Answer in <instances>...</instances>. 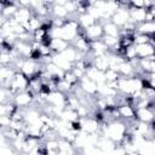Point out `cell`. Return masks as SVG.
I'll return each mask as SVG.
<instances>
[{
  "label": "cell",
  "instance_id": "obj_1",
  "mask_svg": "<svg viewBox=\"0 0 155 155\" xmlns=\"http://www.w3.org/2000/svg\"><path fill=\"white\" fill-rule=\"evenodd\" d=\"M85 36L91 40V41H96V40H102L104 36V30H103V24L99 22H96L93 25L88 27L87 29H85Z\"/></svg>",
  "mask_w": 155,
  "mask_h": 155
},
{
  "label": "cell",
  "instance_id": "obj_2",
  "mask_svg": "<svg viewBox=\"0 0 155 155\" xmlns=\"http://www.w3.org/2000/svg\"><path fill=\"white\" fill-rule=\"evenodd\" d=\"M110 21L114 24H116L119 28H122L130 21V10L128 8H124V7H119L115 11V13L113 15Z\"/></svg>",
  "mask_w": 155,
  "mask_h": 155
},
{
  "label": "cell",
  "instance_id": "obj_3",
  "mask_svg": "<svg viewBox=\"0 0 155 155\" xmlns=\"http://www.w3.org/2000/svg\"><path fill=\"white\" fill-rule=\"evenodd\" d=\"M136 51H137L138 59L149 58L155 54V44L148 42V44H143V45H136Z\"/></svg>",
  "mask_w": 155,
  "mask_h": 155
},
{
  "label": "cell",
  "instance_id": "obj_4",
  "mask_svg": "<svg viewBox=\"0 0 155 155\" xmlns=\"http://www.w3.org/2000/svg\"><path fill=\"white\" fill-rule=\"evenodd\" d=\"M34 13H33V11H31V8L30 7H19L18 6V10H17V12L15 13V16L12 17V19L16 22V23H18V24H25L30 18H31V16H33Z\"/></svg>",
  "mask_w": 155,
  "mask_h": 155
},
{
  "label": "cell",
  "instance_id": "obj_5",
  "mask_svg": "<svg viewBox=\"0 0 155 155\" xmlns=\"http://www.w3.org/2000/svg\"><path fill=\"white\" fill-rule=\"evenodd\" d=\"M80 87L88 96H97L98 94V85L87 76H84L80 80Z\"/></svg>",
  "mask_w": 155,
  "mask_h": 155
},
{
  "label": "cell",
  "instance_id": "obj_6",
  "mask_svg": "<svg viewBox=\"0 0 155 155\" xmlns=\"http://www.w3.org/2000/svg\"><path fill=\"white\" fill-rule=\"evenodd\" d=\"M48 46H50V48L52 50V52H53L54 54H59V53L64 52V51L70 46V44H69L68 41L61 39V38H52Z\"/></svg>",
  "mask_w": 155,
  "mask_h": 155
},
{
  "label": "cell",
  "instance_id": "obj_7",
  "mask_svg": "<svg viewBox=\"0 0 155 155\" xmlns=\"http://www.w3.org/2000/svg\"><path fill=\"white\" fill-rule=\"evenodd\" d=\"M117 111L120 115V119L124 121H128V120H133L136 119V109L128 104H124L117 107Z\"/></svg>",
  "mask_w": 155,
  "mask_h": 155
},
{
  "label": "cell",
  "instance_id": "obj_8",
  "mask_svg": "<svg viewBox=\"0 0 155 155\" xmlns=\"http://www.w3.org/2000/svg\"><path fill=\"white\" fill-rule=\"evenodd\" d=\"M51 17L59 18V19H68L69 12L67 11L64 5H61V4H57L56 1H53V5L51 7Z\"/></svg>",
  "mask_w": 155,
  "mask_h": 155
},
{
  "label": "cell",
  "instance_id": "obj_9",
  "mask_svg": "<svg viewBox=\"0 0 155 155\" xmlns=\"http://www.w3.org/2000/svg\"><path fill=\"white\" fill-rule=\"evenodd\" d=\"M136 119H137L138 121L150 124V122L155 119V113H154V110H151V109H149V108L137 109V110H136Z\"/></svg>",
  "mask_w": 155,
  "mask_h": 155
},
{
  "label": "cell",
  "instance_id": "obj_10",
  "mask_svg": "<svg viewBox=\"0 0 155 155\" xmlns=\"http://www.w3.org/2000/svg\"><path fill=\"white\" fill-rule=\"evenodd\" d=\"M130 19L136 24H140L147 19L145 8H130Z\"/></svg>",
  "mask_w": 155,
  "mask_h": 155
},
{
  "label": "cell",
  "instance_id": "obj_11",
  "mask_svg": "<svg viewBox=\"0 0 155 155\" xmlns=\"http://www.w3.org/2000/svg\"><path fill=\"white\" fill-rule=\"evenodd\" d=\"M86 76L90 78L92 81H94L97 85H101V84L105 82V74H104V71H101V70H98L94 67H92L91 69H88L86 71Z\"/></svg>",
  "mask_w": 155,
  "mask_h": 155
},
{
  "label": "cell",
  "instance_id": "obj_12",
  "mask_svg": "<svg viewBox=\"0 0 155 155\" xmlns=\"http://www.w3.org/2000/svg\"><path fill=\"white\" fill-rule=\"evenodd\" d=\"M102 24H103L104 35L113 36V38H119L120 36V28L116 24H114L111 21H104Z\"/></svg>",
  "mask_w": 155,
  "mask_h": 155
},
{
  "label": "cell",
  "instance_id": "obj_13",
  "mask_svg": "<svg viewBox=\"0 0 155 155\" xmlns=\"http://www.w3.org/2000/svg\"><path fill=\"white\" fill-rule=\"evenodd\" d=\"M93 67L101 71H107L109 69V53L104 56H98L93 58Z\"/></svg>",
  "mask_w": 155,
  "mask_h": 155
},
{
  "label": "cell",
  "instance_id": "obj_14",
  "mask_svg": "<svg viewBox=\"0 0 155 155\" xmlns=\"http://www.w3.org/2000/svg\"><path fill=\"white\" fill-rule=\"evenodd\" d=\"M136 33L147 34V35H154L155 34V22H143L137 25Z\"/></svg>",
  "mask_w": 155,
  "mask_h": 155
},
{
  "label": "cell",
  "instance_id": "obj_15",
  "mask_svg": "<svg viewBox=\"0 0 155 155\" xmlns=\"http://www.w3.org/2000/svg\"><path fill=\"white\" fill-rule=\"evenodd\" d=\"M78 21H79V23H80V27L84 28V29H87L88 27L93 25V24L97 22L88 12H87V13H84V15H81V16H79Z\"/></svg>",
  "mask_w": 155,
  "mask_h": 155
},
{
  "label": "cell",
  "instance_id": "obj_16",
  "mask_svg": "<svg viewBox=\"0 0 155 155\" xmlns=\"http://www.w3.org/2000/svg\"><path fill=\"white\" fill-rule=\"evenodd\" d=\"M104 74H105V82H108V84L117 82V80L121 78L120 73L114 69H108L107 71H104Z\"/></svg>",
  "mask_w": 155,
  "mask_h": 155
},
{
  "label": "cell",
  "instance_id": "obj_17",
  "mask_svg": "<svg viewBox=\"0 0 155 155\" xmlns=\"http://www.w3.org/2000/svg\"><path fill=\"white\" fill-rule=\"evenodd\" d=\"M148 42H151L150 35L140 34V33L134 34V45H143V44H148Z\"/></svg>",
  "mask_w": 155,
  "mask_h": 155
},
{
  "label": "cell",
  "instance_id": "obj_18",
  "mask_svg": "<svg viewBox=\"0 0 155 155\" xmlns=\"http://www.w3.org/2000/svg\"><path fill=\"white\" fill-rule=\"evenodd\" d=\"M130 8H144V1L132 0V1H130Z\"/></svg>",
  "mask_w": 155,
  "mask_h": 155
},
{
  "label": "cell",
  "instance_id": "obj_19",
  "mask_svg": "<svg viewBox=\"0 0 155 155\" xmlns=\"http://www.w3.org/2000/svg\"><path fill=\"white\" fill-rule=\"evenodd\" d=\"M18 155H29V154H18Z\"/></svg>",
  "mask_w": 155,
  "mask_h": 155
}]
</instances>
